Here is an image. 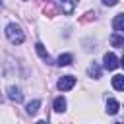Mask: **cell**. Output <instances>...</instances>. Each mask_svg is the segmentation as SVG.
<instances>
[{"label": "cell", "instance_id": "cell-1", "mask_svg": "<svg viewBox=\"0 0 124 124\" xmlns=\"http://www.w3.org/2000/svg\"><path fill=\"white\" fill-rule=\"evenodd\" d=\"M6 37H8V41L14 43V45H21V43L25 41V35H23V31H21V27L16 25V23H8V25H6Z\"/></svg>", "mask_w": 124, "mask_h": 124}, {"label": "cell", "instance_id": "cell-2", "mask_svg": "<svg viewBox=\"0 0 124 124\" xmlns=\"http://www.w3.org/2000/svg\"><path fill=\"white\" fill-rule=\"evenodd\" d=\"M120 64H122V62H118V58H116L112 52H107V54L103 56V66H105V70H108V72L116 70Z\"/></svg>", "mask_w": 124, "mask_h": 124}, {"label": "cell", "instance_id": "cell-3", "mask_svg": "<svg viewBox=\"0 0 124 124\" xmlns=\"http://www.w3.org/2000/svg\"><path fill=\"white\" fill-rule=\"evenodd\" d=\"M76 85V78L74 76H62L60 79H58V83H56V87L60 89V91H68V89H72Z\"/></svg>", "mask_w": 124, "mask_h": 124}, {"label": "cell", "instance_id": "cell-4", "mask_svg": "<svg viewBox=\"0 0 124 124\" xmlns=\"http://www.w3.org/2000/svg\"><path fill=\"white\" fill-rule=\"evenodd\" d=\"M8 99L14 101V103H21V101H23V93H21V89L16 87V85H10V87H8Z\"/></svg>", "mask_w": 124, "mask_h": 124}, {"label": "cell", "instance_id": "cell-5", "mask_svg": "<svg viewBox=\"0 0 124 124\" xmlns=\"http://www.w3.org/2000/svg\"><path fill=\"white\" fill-rule=\"evenodd\" d=\"M60 6H62V12L66 16H72L76 6H78V0H60Z\"/></svg>", "mask_w": 124, "mask_h": 124}, {"label": "cell", "instance_id": "cell-6", "mask_svg": "<svg viewBox=\"0 0 124 124\" xmlns=\"http://www.w3.org/2000/svg\"><path fill=\"white\" fill-rule=\"evenodd\" d=\"M35 50H37V54H39L46 64H52V60H50V56H48V52H46V48H45L43 43H37V45H35Z\"/></svg>", "mask_w": 124, "mask_h": 124}, {"label": "cell", "instance_id": "cell-7", "mask_svg": "<svg viewBox=\"0 0 124 124\" xmlns=\"http://www.w3.org/2000/svg\"><path fill=\"white\" fill-rule=\"evenodd\" d=\"M112 27L116 33H122L124 31V14H118L114 19H112Z\"/></svg>", "mask_w": 124, "mask_h": 124}, {"label": "cell", "instance_id": "cell-8", "mask_svg": "<svg viewBox=\"0 0 124 124\" xmlns=\"http://www.w3.org/2000/svg\"><path fill=\"white\" fill-rule=\"evenodd\" d=\"M52 108H54V112H64L66 110V99L64 97H56L54 103H52Z\"/></svg>", "mask_w": 124, "mask_h": 124}, {"label": "cell", "instance_id": "cell-9", "mask_svg": "<svg viewBox=\"0 0 124 124\" xmlns=\"http://www.w3.org/2000/svg\"><path fill=\"white\" fill-rule=\"evenodd\" d=\"M39 107H41V101H39V99H35V101H31V103L25 107V110H27V114H29V116H35V114L39 112Z\"/></svg>", "mask_w": 124, "mask_h": 124}, {"label": "cell", "instance_id": "cell-10", "mask_svg": "<svg viewBox=\"0 0 124 124\" xmlns=\"http://www.w3.org/2000/svg\"><path fill=\"white\" fill-rule=\"evenodd\" d=\"M118 110H120V103L116 99H108L107 101V112L108 114H116Z\"/></svg>", "mask_w": 124, "mask_h": 124}, {"label": "cell", "instance_id": "cell-11", "mask_svg": "<svg viewBox=\"0 0 124 124\" xmlns=\"http://www.w3.org/2000/svg\"><path fill=\"white\" fill-rule=\"evenodd\" d=\"M72 60H74V56H72L70 52H66V54H60V56H58L56 64H58V66H70Z\"/></svg>", "mask_w": 124, "mask_h": 124}, {"label": "cell", "instance_id": "cell-12", "mask_svg": "<svg viewBox=\"0 0 124 124\" xmlns=\"http://www.w3.org/2000/svg\"><path fill=\"white\" fill-rule=\"evenodd\" d=\"M110 45L120 48V46L124 45V37H122V33H114V35H110Z\"/></svg>", "mask_w": 124, "mask_h": 124}, {"label": "cell", "instance_id": "cell-13", "mask_svg": "<svg viewBox=\"0 0 124 124\" xmlns=\"http://www.w3.org/2000/svg\"><path fill=\"white\" fill-rule=\"evenodd\" d=\"M87 74H89L91 78L99 79V78H101V68H99V64H95V62H93V64H91V66L87 68Z\"/></svg>", "mask_w": 124, "mask_h": 124}, {"label": "cell", "instance_id": "cell-14", "mask_svg": "<svg viewBox=\"0 0 124 124\" xmlns=\"http://www.w3.org/2000/svg\"><path fill=\"white\" fill-rule=\"evenodd\" d=\"M112 87H114L116 91H122V89H124V76H120V74L114 76V78H112Z\"/></svg>", "mask_w": 124, "mask_h": 124}, {"label": "cell", "instance_id": "cell-15", "mask_svg": "<svg viewBox=\"0 0 124 124\" xmlns=\"http://www.w3.org/2000/svg\"><path fill=\"white\" fill-rule=\"evenodd\" d=\"M45 14H50V16H54V14H56V10H54L52 6H46V8H45Z\"/></svg>", "mask_w": 124, "mask_h": 124}, {"label": "cell", "instance_id": "cell-16", "mask_svg": "<svg viewBox=\"0 0 124 124\" xmlns=\"http://www.w3.org/2000/svg\"><path fill=\"white\" fill-rule=\"evenodd\" d=\"M105 6H114V4H118V0H101Z\"/></svg>", "mask_w": 124, "mask_h": 124}, {"label": "cell", "instance_id": "cell-17", "mask_svg": "<svg viewBox=\"0 0 124 124\" xmlns=\"http://www.w3.org/2000/svg\"><path fill=\"white\" fill-rule=\"evenodd\" d=\"M0 103H2V95H0Z\"/></svg>", "mask_w": 124, "mask_h": 124}]
</instances>
